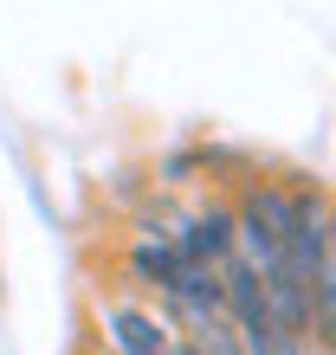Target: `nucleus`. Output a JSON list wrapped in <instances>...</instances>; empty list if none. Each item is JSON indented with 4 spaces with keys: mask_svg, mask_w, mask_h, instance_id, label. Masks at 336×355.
Listing matches in <instances>:
<instances>
[{
    "mask_svg": "<svg viewBox=\"0 0 336 355\" xmlns=\"http://www.w3.org/2000/svg\"><path fill=\"white\" fill-rule=\"evenodd\" d=\"M175 239V252L187 265H201V271H220L226 259H233V207H201L194 220H181V233H168Z\"/></svg>",
    "mask_w": 336,
    "mask_h": 355,
    "instance_id": "nucleus-1",
    "label": "nucleus"
},
{
    "mask_svg": "<svg viewBox=\"0 0 336 355\" xmlns=\"http://www.w3.org/2000/svg\"><path fill=\"white\" fill-rule=\"evenodd\" d=\"M103 323H110V336H117V355H168L175 349V329L156 323L149 310H136V304L103 310Z\"/></svg>",
    "mask_w": 336,
    "mask_h": 355,
    "instance_id": "nucleus-2",
    "label": "nucleus"
}]
</instances>
